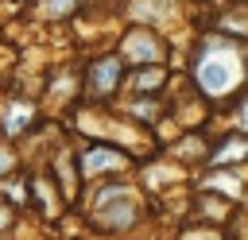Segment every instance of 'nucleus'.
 I'll list each match as a JSON object with an SVG mask.
<instances>
[{
  "label": "nucleus",
  "mask_w": 248,
  "mask_h": 240,
  "mask_svg": "<svg viewBox=\"0 0 248 240\" xmlns=\"http://www.w3.org/2000/svg\"><path fill=\"white\" fill-rule=\"evenodd\" d=\"M194 77H198V85L205 93L221 97V93H229L244 77V62H240V54L229 43H209L198 54V62H194Z\"/></svg>",
  "instance_id": "nucleus-1"
},
{
  "label": "nucleus",
  "mask_w": 248,
  "mask_h": 240,
  "mask_svg": "<svg viewBox=\"0 0 248 240\" xmlns=\"http://www.w3.org/2000/svg\"><path fill=\"white\" fill-rule=\"evenodd\" d=\"M120 62H128V66H155V62H163L159 35L147 31V27H132L124 35V43H120Z\"/></svg>",
  "instance_id": "nucleus-2"
},
{
  "label": "nucleus",
  "mask_w": 248,
  "mask_h": 240,
  "mask_svg": "<svg viewBox=\"0 0 248 240\" xmlns=\"http://www.w3.org/2000/svg\"><path fill=\"white\" fill-rule=\"evenodd\" d=\"M120 70H124L120 58H97L89 66V97H97V101L112 97L116 93V81H120Z\"/></svg>",
  "instance_id": "nucleus-3"
},
{
  "label": "nucleus",
  "mask_w": 248,
  "mask_h": 240,
  "mask_svg": "<svg viewBox=\"0 0 248 240\" xmlns=\"http://www.w3.org/2000/svg\"><path fill=\"white\" fill-rule=\"evenodd\" d=\"M128 155L116 147H89L81 155V174H101V170H124Z\"/></svg>",
  "instance_id": "nucleus-4"
},
{
  "label": "nucleus",
  "mask_w": 248,
  "mask_h": 240,
  "mask_svg": "<svg viewBox=\"0 0 248 240\" xmlns=\"http://www.w3.org/2000/svg\"><path fill=\"white\" fill-rule=\"evenodd\" d=\"M240 155H248V143H244V139H225V143L213 151V163L225 166V163H232V159H240Z\"/></svg>",
  "instance_id": "nucleus-5"
},
{
  "label": "nucleus",
  "mask_w": 248,
  "mask_h": 240,
  "mask_svg": "<svg viewBox=\"0 0 248 240\" xmlns=\"http://www.w3.org/2000/svg\"><path fill=\"white\" fill-rule=\"evenodd\" d=\"M23 120H31V108H19V105H8V135H16L23 128Z\"/></svg>",
  "instance_id": "nucleus-6"
},
{
  "label": "nucleus",
  "mask_w": 248,
  "mask_h": 240,
  "mask_svg": "<svg viewBox=\"0 0 248 240\" xmlns=\"http://www.w3.org/2000/svg\"><path fill=\"white\" fill-rule=\"evenodd\" d=\"M74 4H78V0H46V12H54V15H66V12H74Z\"/></svg>",
  "instance_id": "nucleus-7"
},
{
  "label": "nucleus",
  "mask_w": 248,
  "mask_h": 240,
  "mask_svg": "<svg viewBox=\"0 0 248 240\" xmlns=\"http://www.w3.org/2000/svg\"><path fill=\"white\" fill-rule=\"evenodd\" d=\"M240 128H248V101H244V108H240Z\"/></svg>",
  "instance_id": "nucleus-8"
}]
</instances>
